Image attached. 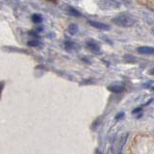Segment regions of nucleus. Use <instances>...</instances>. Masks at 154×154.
<instances>
[{"instance_id":"9b49d317","label":"nucleus","mask_w":154,"mask_h":154,"mask_svg":"<svg viewBox=\"0 0 154 154\" xmlns=\"http://www.w3.org/2000/svg\"><path fill=\"white\" fill-rule=\"evenodd\" d=\"M27 45L30 46V47H38V46H42V43L38 40H32V41H29L27 42Z\"/></svg>"},{"instance_id":"423d86ee","label":"nucleus","mask_w":154,"mask_h":154,"mask_svg":"<svg viewBox=\"0 0 154 154\" xmlns=\"http://www.w3.org/2000/svg\"><path fill=\"white\" fill-rule=\"evenodd\" d=\"M86 45L91 51H93V52H99L100 51V46L98 45V43L94 41H93V40L87 42Z\"/></svg>"},{"instance_id":"f03ea898","label":"nucleus","mask_w":154,"mask_h":154,"mask_svg":"<svg viewBox=\"0 0 154 154\" xmlns=\"http://www.w3.org/2000/svg\"><path fill=\"white\" fill-rule=\"evenodd\" d=\"M99 7L103 10H112L119 7V4L115 0H99Z\"/></svg>"},{"instance_id":"dca6fc26","label":"nucleus","mask_w":154,"mask_h":154,"mask_svg":"<svg viewBox=\"0 0 154 154\" xmlns=\"http://www.w3.org/2000/svg\"><path fill=\"white\" fill-rule=\"evenodd\" d=\"M148 73L150 74V75H154V67H153V69H151L150 70L148 71Z\"/></svg>"},{"instance_id":"39448f33","label":"nucleus","mask_w":154,"mask_h":154,"mask_svg":"<svg viewBox=\"0 0 154 154\" xmlns=\"http://www.w3.org/2000/svg\"><path fill=\"white\" fill-rule=\"evenodd\" d=\"M137 51L143 55H151L154 54V47L151 46H141L137 48Z\"/></svg>"},{"instance_id":"2eb2a0df","label":"nucleus","mask_w":154,"mask_h":154,"mask_svg":"<svg viewBox=\"0 0 154 154\" xmlns=\"http://www.w3.org/2000/svg\"><path fill=\"white\" fill-rule=\"evenodd\" d=\"M142 111V108L141 107H139V108H136L135 110L132 111V114H136V113H139V112H141Z\"/></svg>"},{"instance_id":"0eeeda50","label":"nucleus","mask_w":154,"mask_h":154,"mask_svg":"<svg viewBox=\"0 0 154 154\" xmlns=\"http://www.w3.org/2000/svg\"><path fill=\"white\" fill-rule=\"evenodd\" d=\"M107 89L113 94H119V93H122V91H123L124 87L122 85H111Z\"/></svg>"},{"instance_id":"a211bd4d","label":"nucleus","mask_w":154,"mask_h":154,"mask_svg":"<svg viewBox=\"0 0 154 154\" xmlns=\"http://www.w3.org/2000/svg\"><path fill=\"white\" fill-rule=\"evenodd\" d=\"M47 1L52 2V3H56V2H57V0H47Z\"/></svg>"},{"instance_id":"f3484780","label":"nucleus","mask_w":154,"mask_h":154,"mask_svg":"<svg viewBox=\"0 0 154 154\" xmlns=\"http://www.w3.org/2000/svg\"><path fill=\"white\" fill-rule=\"evenodd\" d=\"M42 27H38V28H37V31H38V32H40V31H42Z\"/></svg>"},{"instance_id":"20e7f679","label":"nucleus","mask_w":154,"mask_h":154,"mask_svg":"<svg viewBox=\"0 0 154 154\" xmlns=\"http://www.w3.org/2000/svg\"><path fill=\"white\" fill-rule=\"evenodd\" d=\"M64 46H65V49L69 52H74L79 49V45H77V43H75L73 42H70V41L65 42Z\"/></svg>"},{"instance_id":"4468645a","label":"nucleus","mask_w":154,"mask_h":154,"mask_svg":"<svg viewBox=\"0 0 154 154\" xmlns=\"http://www.w3.org/2000/svg\"><path fill=\"white\" fill-rule=\"evenodd\" d=\"M124 117V113L123 112H120V113H119L117 116H116V117H115V119H122Z\"/></svg>"},{"instance_id":"f8f14e48","label":"nucleus","mask_w":154,"mask_h":154,"mask_svg":"<svg viewBox=\"0 0 154 154\" xmlns=\"http://www.w3.org/2000/svg\"><path fill=\"white\" fill-rule=\"evenodd\" d=\"M29 36H31V37H33V38H40V36H38V32L36 30V31H34V30H31V31H29Z\"/></svg>"},{"instance_id":"1a4fd4ad","label":"nucleus","mask_w":154,"mask_h":154,"mask_svg":"<svg viewBox=\"0 0 154 154\" xmlns=\"http://www.w3.org/2000/svg\"><path fill=\"white\" fill-rule=\"evenodd\" d=\"M78 30H79V28L77 26V24H75V23H71V24H69V26L67 27V32L72 36L76 35V34L78 33Z\"/></svg>"},{"instance_id":"7ed1b4c3","label":"nucleus","mask_w":154,"mask_h":154,"mask_svg":"<svg viewBox=\"0 0 154 154\" xmlns=\"http://www.w3.org/2000/svg\"><path fill=\"white\" fill-rule=\"evenodd\" d=\"M88 23L91 27L99 29V30L108 31L111 29V27L108 25V24H105V23H102V22H98V21H95V20H88Z\"/></svg>"},{"instance_id":"9d476101","label":"nucleus","mask_w":154,"mask_h":154,"mask_svg":"<svg viewBox=\"0 0 154 154\" xmlns=\"http://www.w3.org/2000/svg\"><path fill=\"white\" fill-rule=\"evenodd\" d=\"M31 18H32V21L36 24H40L42 22V17L38 14H33Z\"/></svg>"},{"instance_id":"f257e3e1","label":"nucleus","mask_w":154,"mask_h":154,"mask_svg":"<svg viewBox=\"0 0 154 154\" xmlns=\"http://www.w3.org/2000/svg\"><path fill=\"white\" fill-rule=\"evenodd\" d=\"M112 22L114 24H116L117 26L128 28V27H131L134 25L135 19L127 14H119V16L112 18Z\"/></svg>"},{"instance_id":"6e6552de","label":"nucleus","mask_w":154,"mask_h":154,"mask_svg":"<svg viewBox=\"0 0 154 154\" xmlns=\"http://www.w3.org/2000/svg\"><path fill=\"white\" fill-rule=\"evenodd\" d=\"M66 11L67 14H70V16H72V17H81V13L79 11H77V10L74 9L73 7H71V6H67L66 8Z\"/></svg>"},{"instance_id":"ddd939ff","label":"nucleus","mask_w":154,"mask_h":154,"mask_svg":"<svg viewBox=\"0 0 154 154\" xmlns=\"http://www.w3.org/2000/svg\"><path fill=\"white\" fill-rule=\"evenodd\" d=\"M126 138H127V134H125V135H124V137L122 136V141H120V144H119V148H122L123 144L125 143V142H126Z\"/></svg>"}]
</instances>
